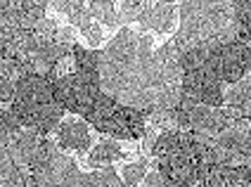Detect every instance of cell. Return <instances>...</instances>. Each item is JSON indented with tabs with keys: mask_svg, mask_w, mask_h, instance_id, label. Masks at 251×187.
Here are the masks:
<instances>
[{
	"mask_svg": "<svg viewBox=\"0 0 251 187\" xmlns=\"http://www.w3.org/2000/svg\"><path fill=\"white\" fill-rule=\"evenodd\" d=\"M10 112L22 128H31L43 135H50L64 118V107L57 100L52 78L43 73H24L14 81Z\"/></svg>",
	"mask_w": 251,
	"mask_h": 187,
	"instance_id": "2",
	"label": "cell"
},
{
	"mask_svg": "<svg viewBox=\"0 0 251 187\" xmlns=\"http://www.w3.org/2000/svg\"><path fill=\"white\" fill-rule=\"evenodd\" d=\"M52 133H57V144L62 149L83 154L93 147V133L83 118H62Z\"/></svg>",
	"mask_w": 251,
	"mask_h": 187,
	"instance_id": "7",
	"label": "cell"
},
{
	"mask_svg": "<svg viewBox=\"0 0 251 187\" xmlns=\"http://www.w3.org/2000/svg\"><path fill=\"white\" fill-rule=\"evenodd\" d=\"M152 33L121 26L100 55V88L121 104L135 107L147 116L166 83L159 59L154 57Z\"/></svg>",
	"mask_w": 251,
	"mask_h": 187,
	"instance_id": "1",
	"label": "cell"
},
{
	"mask_svg": "<svg viewBox=\"0 0 251 187\" xmlns=\"http://www.w3.org/2000/svg\"><path fill=\"white\" fill-rule=\"evenodd\" d=\"M176 22H178V7L173 2H161L156 0L152 7L142 15L140 19V29L152 31V33H171L176 31Z\"/></svg>",
	"mask_w": 251,
	"mask_h": 187,
	"instance_id": "8",
	"label": "cell"
},
{
	"mask_svg": "<svg viewBox=\"0 0 251 187\" xmlns=\"http://www.w3.org/2000/svg\"><path fill=\"white\" fill-rule=\"evenodd\" d=\"M223 107H232L244 116L251 114V81L244 73L237 83H230V90H223Z\"/></svg>",
	"mask_w": 251,
	"mask_h": 187,
	"instance_id": "9",
	"label": "cell"
},
{
	"mask_svg": "<svg viewBox=\"0 0 251 187\" xmlns=\"http://www.w3.org/2000/svg\"><path fill=\"white\" fill-rule=\"evenodd\" d=\"M180 90L182 95H187L197 104H206V107H221L223 104L225 86L218 81V76L211 71L204 62L199 67H195V69L180 71Z\"/></svg>",
	"mask_w": 251,
	"mask_h": 187,
	"instance_id": "6",
	"label": "cell"
},
{
	"mask_svg": "<svg viewBox=\"0 0 251 187\" xmlns=\"http://www.w3.org/2000/svg\"><path fill=\"white\" fill-rule=\"evenodd\" d=\"M12 95H14V81H10V78L0 81V104H10Z\"/></svg>",
	"mask_w": 251,
	"mask_h": 187,
	"instance_id": "15",
	"label": "cell"
},
{
	"mask_svg": "<svg viewBox=\"0 0 251 187\" xmlns=\"http://www.w3.org/2000/svg\"><path fill=\"white\" fill-rule=\"evenodd\" d=\"M140 185H147V187H166V180H164V175L156 171H147L145 173V178H142V183Z\"/></svg>",
	"mask_w": 251,
	"mask_h": 187,
	"instance_id": "14",
	"label": "cell"
},
{
	"mask_svg": "<svg viewBox=\"0 0 251 187\" xmlns=\"http://www.w3.org/2000/svg\"><path fill=\"white\" fill-rule=\"evenodd\" d=\"M81 118L88 121V126H93L98 133H104L114 140H140L147 128V116L140 109L121 104L107 93H100L88 114Z\"/></svg>",
	"mask_w": 251,
	"mask_h": 187,
	"instance_id": "3",
	"label": "cell"
},
{
	"mask_svg": "<svg viewBox=\"0 0 251 187\" xmlns=\"http://www.w3.org/2000/svg\"><path fill=\"white\" fill-rule=\"evenodd\" d=\"M52 88L59 104L64 107V112L76 116H85L88 109L93 107V102L98 100V95L102 93L100 88V71H71L62 73L52 78Z\"/></svg>",
	"mask_w": 251,
	"mask_h": 187,
	"instance_id": "4",
	"label": "cell"
},
{
	"mask_svg": "<svg viewBox=\"0 0 251 187\" xmlns=\"http://www.w3.org/2000/svg\"><path fill=\"white\" fill-rule=\"evenodd\" d=\"M81 33H83V38H88L90 47H100V45H102V26H100L95 19H93L88 26H83Z\"/></svg>",
	"mask_w": 251,
	"mask_h": 187,
	"instance_id": "13",
	"label": "cell"
},
{
	"mask_svg": "<svg viewBox=\"0 0 251 187\" xmlns=\"http://www.w3.org/2000/svg\"><path fill=\"white\" fill-rule=\"evenodd\" d=\"M126 157H128V152H124L121 144L114 142V140H102V142H98L95 147L88 149V164L93 168L107 166V164H116V161H121Z\"/></svg>",
	"mask_w": 251,
	"mask_h": 187,
	"instance_id": "10",
	"label": "cell"
},
{
	"mask_svg": "<svg viewBox=\"0 0 251 187\" xmlns=\"http://www.w3.org/2000/svg\"><path fill=\"white\" fill-rule=\"evenodd\" d=\"M204 64L218 76L223 86L237 83L244 73L251 71V45L230 41V43H206Z\"/></svg>",
	"mask_w": 251,
	"mask_h": 187,
	"instance_id": "5",
	"label": "cell"
},
{
	"mask_svg": "<svg viewBox=\"0 0 251 187\" xmlns=\"http://www.w3.org/2000/svg\"><path fill=\"white\" fill-rule=\"evenodd\" d=\"M145 173H147V161L145 159H140L135 164H128L121 173V180H124V185L128 187H135L142 183V178H145Z\"/></svg>",
	"mask_w": 251,
	"mask_h": 187,
	"instance_id": "12",
	"label": "cell"
},
{
	"mask_svg": "<svg viewBox=\"0 0 251 187\" xmlns=\"http://www.w3.org/2000/svg\"><path fill=\"white\" fill-rule=\"evenodd\" d=\"M121 185H124V180H121V175L116 173L112 164L98 166V171L93 173H81L78 183H76V187H121Z\"/></svg>",
	"mask_w": 251,
	"mask_h": 187,
	"instance_id": "11",
	"label": "cell"
}]
</instances>
